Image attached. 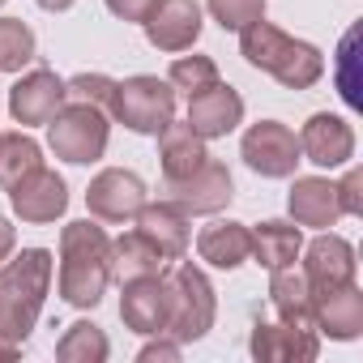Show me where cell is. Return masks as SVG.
I'll list each match as a JSON object with an SVG mask.
<instances>
[{"instance_id": "obj_11", "label": "cell", "mask_w": 363, "mask_h": 363, "mask_svg": "<svg viewBox=\"0 0 363 363\" xmlns=\"http://www.w3.org/2000/svg\"><path fill=\"white\" fill-rule=\"evenodd\" d=\"M231 197H235L231 171H227V162H218V158H206L193 175L171 179V184H167V201L179 206L189 218H193V214H218V210L231 206Z\"/></svg>"}, {"instance_id": "obj_31", "label": "cell", "mask_w": 363, "mask_h": 363, "mask_svg": "<svg viewBox=\"0 0 363 363\" xmlns=\"http://www.w3.org/2000/svg\"><path fill=\"white\" fill-rule=\"evenodd\" d=\"M65 86H69V99L90 103V107H103V111L111 107V94H116V82L103 77V73H77V77H69Z\"/></svg>"}, {"instance_id": "obj_36", "label": "cell", "mask_w": 363, "mask_h": 363, "mask_svg": "<svg viewBox=\"0 0 363 363\" xmlns=\"http://www.w3.org/2000/svg\"><path fill=\"white\" fill-rule=\"evenodd\" d=\"M13 248H18V231H13V223H9V218H0V261H9V257H13Z\"/></svg>"}, {"instance_id": "obj_27", "label": "cell", "mask_w": 363, "mask_h": 363, "mask_svg": "<svg viewBox=\"0 0 363 363\" xmlns=\"http://www.w3.org/2000/svg\"><path fill=\"white\" fill-rule=\"evenodd\" d=\"M35 167H43V145L30 133H0V189H13Z\"/></svg>"}, {"instance_id": "obj_12", "label": "cell", "mask_w": 363, "mask_h": 363, "mask_svg": "<svg viewBox=\"0 0 363 363\" xmlns=\"http://www.w3.org/2000/svg\"><path fill=\"white\" fill-rule=\"evenodd\" d=\"M141 30H145L150 48H158L167 56H179L201 39V5L197 0H158L145 13Z\"/></svg>"}, {"instance_id": "obj_30", "label": "cell", "mask_w": 363, "mask_h": 363, "mask_svg": "<svg viewBox=\"0 0 363 363\" xmlns=\"http://www.w3.org/2000/svg\"><path fill=\"white\" fill-rule=\"evenodd\" d=\"M206 9H210V18L223 30H235L240 35L248 22L265 18V0H206Z\"/></svg>"}, {"instance_id": "obj_7", "label": "cell", "mask_w": 363, "mask_h": 363, "mask_svg": "<svg viewBox=\"0 0 363 363\" xmlns=\"http://www.w3.org/2000/svg\"><path fill=\"white\" fill-rule=\"evenodd\" d=\"M240 158L248 162V171H257L261 179H291L295 167L303 162L299 154V137L278 124V120H257L244 141H240Z\"/></svg>"}, {"instance_id": "obj_25", "label": "cell", "mask_w": 363, "mask_h": 363, "mask_svg": "<svg viewBox=\"0 0 363 363\" xmlns=\"http://www.w3.org/2000/svg\"><path fill=\"white\" fill-rule=\"evenodd\" d=\"M167 257L141 235V231H128L120 240H111V278L128 282V278H145V274H162Z\"/></svg>"}, {"instance_id": "obj_19", "label": "cell", "mask_w": 363, "mask_h": 363, "mask_svg": "<svg viewBox=\"0 0 363 363\" xmlns=\"http://www.w3.org/2000/svg\"><path fill=\"white\" fill-rule=\"evenodd\" d=\"M312 320H316V333L333 337V342H354L363 333V291L354 282L337 286V291H325L312 299Z\"/></svg>"}, {"instance_id": "obj_13", "label": "cell", "mask_w": 363, "mask_h": 363, "mask_svg": "<svg viewBox=\"0 0 363 363\" xmlns=\"http://www.w3.org/2000/svg\"><path fill=\"white\" fill-rule=\"evenodd\" d=\"M303 252V278H308V286H312V299L316 295H325V291H337V286H346V282H354V244L350 240H342V235H333V231H320L308 248H299Z\"/></svg>"}, {"instance_id": "obj_20", "label": "cell", "mask_w": 363, "mask_h": 363, "mask_svg": "<svg viewBox=\"0 0 363 363\" xmlns=\"http://www.w3.org/2000/svg\"><path fill=\"white\" fill-rule=\"evenodd\" d=\"M137 231L167 257V261H179L189 252V240H193V227H189V214L171 206V201H145L137 210Z\"/></svg>"}, {"instance_id": "obj_22", "label": "cell", "mask_w": 363, "mask_h": 363, "mask_svg": "<svg viewBox=\"0 0 363 363\" xmlns=\"http://www.w3.org/2000/svg\"><path fill=\"white\" fill-rule=\"evenodd\" d=\"M210 158V150H206V137L201 133H193V124L184 120H171L162 133H158V167H162V179L171 184V179H184V175H193L201 162Z\"/></svg>"}, {"instance_id": "obj_34", "label": "cell", "mask_w": 363, "mask_h": 363, "mask_svg": "<svg viewBox=\"0 0 363 363\" xmlns=\"http://www.w3.org/2000/svg\"><path fill=\"white\" fill-rule=\"evenodd\" d=\"M179 354H184V342H175V337H167V333H154V342H145V346L137 350L141 363H154V359H162V363H179Z\"/></svg>"}, {"instance_id": "obj_33", "label": "cell", "mask_w": 363, "mask_h": 363, "mask_svg": "<svg viewBox=\"0 0 363 363\" xmlns=\"http://www.w3.org/2000/svg\"><path fill=\"white\" fill-rule=\"evenodd\" d=\"M333 189H337V206H342V214H354V218H359V214H363V193H359V189H363V171L350 167V171L342 175V184H333Z\"/></svg>"}, {"instance_id": "obj_14", "label": "cell", "mask_w": 363, "mask_h": 363, "mask_svg": "<svg viewBox=\"0 0 363 363\" xmlns=\"http://www.w3.org/2000/svg\"><path fill=\"white\" fill-rule=\"evenodd\" d=\"M65 103H69V86H65V77H56V69H30L9 90V116L22 128L48 124Z\"/></svg>"}, {"instance_id": "obj_35", "label": "cell", "mask_w": 363, "mask_h": 363, "mask_svg": "<svg viewBox=\"0 0 363 363\" xmlns=\"http://www.w3.org/2000/svg\"><path fill=\"white\" fill-rule=\"evenodd\" d=\"M103 5H107L120 22H137V26H141V22H145V13L158 5V0H103Z\"/></svg>"}, {"instance_id": "obj_9", "label": "cell", "mask_w": 363, "mask_h": 363, "mask_svg": "<svg viewBox=\"0 0 363 363\" xmlns=\"http://www.w3.org/2000/svg\"><path fill=\"white\" fill-rule=\"evenodd\" d=\"M120 320H124V329H133L141 337L167 333V320H171V278H167V269L124 282Z\"/></svg>"}, {"instance_id": "obj_29", "label": "cell", "mask_w": 363, "mask_h": 363, "mask_svg": "<svg viewBox=\"0 0 363 363\" xmlns=\"http://www.w3.org/2000/svg\"><path fill=\"white\" fill-rule=\"evenodd\" d=\"M167 82H171V90L193 99V94H201L218 82V65L210 56H175L171 69H167Z\"/></svg>"}, {"instance_id": "obj_8", "label": "cell", "mask_w": 363, "mask_h": 363, "mask_svg": "<svg viewBox=\"0 0 363 363\" xmlns=\"http://www.w3.org/2000/svg\"><path fill=\"white\" fill-rule=\"evenodd\" d=\"M145 201H150L145 179L124 167H103L86 189V210L99 223H133Z\"/></svg>"}, {"instance_id": "obj_1", "label": "cell", "mask_w": 363, "mask_h": 363, "mask_svg": "<svg viewBox=\"0 0 363 363\" xmlns=\"http://www.w3.org/2000/svg\"><path fill=\"white\" fill-rule=\"evenodd\" d=\"M107 282H111V235L82 218V223H65L60 231V299L69 308H99L103 295H107Z\"/></svg>"}, {"instance_id": "obj_17", "label": "cell", "mask_w": 363, "mask_h": 363, "mask_svg": "<svg viewBox=\"0 0 363 363\" xmlns=\"http://www.w3.org/2000/svg\"><path fill=\"white\" fill-rule=\"evenodd\" d=\"M286 210H291L295 227H316V231H329L342 218L337 189L325 175H295V184L286 193Z\"/></svg>"}, {"instance_id": "obj_38", "label": "cell", "mask_w": 363, "mask_h": 363, "mask_svg": "<svg viewBox=\"0 0 363 363\" xmlns=\"http://www.w3.org/2000/svg\"><path fill=\"white\" fill-rule=\"evenodd\" d=\"M18 354H22L18 342H5V337H0V363H9V359H18Z\"/></svg>"}, {"instance_id": "obj_39", "label": "cell", "mask_w": 363, "mask_h": 363, "mask_svg": "<svg viewBox=\"0 0 363 363\" xmlns=\"http://www.w3.org/2000/svg\"><path fill=\"white\" fill-rule=\"evenodd\" d=\"M0 5H5V0H0Z\"/></svg>"}, {"instance_id": "obj_18", "label": "cell", "mask_w": 363, "mask_h": 363, "mask_svg": "<svg viewBox=\"0 0 363 363\" xmlns=\"http://www.w3.org/2000/svg\"><path fill=\"white\" fill-rule=\"evenodd\" d=\"M189 124H193V133H201L206 141L235 133V128L244 124V99H240V90L214 82L210 90L193 94V99H189Z\"/></svg>"}, {"instance_id": "obj_2", "label": "cell", "mask_w": 363, "mask_h": 363, "mask_svg": "<svg viewBox=\"0 0 363 363\" xmlns=\"http://www.w3.org/2000/svg\"><path fill=\"white\" fill-rule=\"evenodd\" d=\"M56 257L48 248H22L13 261H0V337L26 342L43 316L48 291H52Z\"/></svg>"}, {"instance_id": "obj_21", "label": "cell", "mask_w": 363, "mask_h": 363, "mask_svg": "<svg viewBox=\"0 0 363 363\" xmlns=\"http://www.w3.org/2000/svg\"><path fill=\"white\" fill-rule=\"evenodd\" d=\"M197 257L214 269H240L244 261H252V227L235 223V218H218V223L201 227Z\"/></svg>"}, {"instance_id": "obj_4", "label": "cell", "mask_w": 363, "mask_h": 363, "mask_svg": "<svg viewBox=\"0 0 363 363\" xmlns=\"http://www.w3.org/2000/svg\"><path fill=\"white\" fill-rule=\"evenodd\" d=\"M167 278H171L167 337H175V342H201L214 329V316H218V295H214L206 269L193 265V261H175L167 269Z\"/></svg>"}, {"instance_id": "obj_15", "label": "cell", "mask_w": 363, "mask_h": 363, "mask_svg": "<svg viewBox=\"0 0 363 363\" xmlns=\"http://www.w3.org/2000/svg\"><path fill=\"white\" fill-rule=\"evenodd\" d=\"M299 154L303 162L312 167H325V171H337L354 158V128L342 120V116H329V111H316L308 116V124L299 128Z\"/></svg>"}, {"instance_id": "obj_28", "label": "cell", "mask_w": 363, "mask_h": 363, "mask_svg": "<svg viewBox=\"0 0 363 363\" xmlns=\"http://www.w3.org/2000/svg\"><path fill=\"white\" fill-rule=\"evenodd\" d=\"M39 43L22 18H0V73H22L35 60Z\"/></svg>"}, {"instance_id": "obj_16", "label": "cell", "mask_w": 363, "mask_h": 363, "mask_svg": "<svg viewBox=\"0 0 363 363\" xmlns=\"http://www.w3.org/2000/svg\"><path fill=\"white\" fill-rule=\"evenodd\" d=\"M248 350H252L257 363H312L320 354V337H316V329H303V325L257 320L252 337H248Z\"/></svg>"}, {"instance_id": "obj_3", "label": "cell", "mask_w": 363, "mask_h": 363, "mask_svg": "<svg viewBox=\"0 0 363 363\" xmlns=\"http://www.w3.org/2000/svg\"><path fill=\"white\" fill-rule=\"evenodd\" d=\"M240 56H244L252 69L269 73V77H274L278 86H286V90H312V86L325 77V56H320V48H312V43H303V39L278 30V26L265 22V18H257V22H248V26L240 30Z\"/></svg>"}, {"instance_id": "obj_23", "label": "cell", "mask_w": 363, "mask_h": 363, "mask_svg": "<svg viewBox=\"0 0 363 363\" xmlns=\"http://www.w3.org/2000/svg\"><path fill=\"white\" fill-rule=\"evenodd\" d=\"M299 248H303V231L295 223H282V218H265L261 227H252V261L261 269H286L299 261Z\"/></svg>"}, {"instance_id": "obj_6", "label": "cell", "mask_w": 363, "mask_h": 363, "mask_svg": "<svg viewBox=\"0 0 363 363\" xmlns=\"http://www.w3.org/2000/svg\"><path fill=\"white\" fill-rule=\"evenodd\" d=\"M107 116L116 124H124L128 133L158 137L175 120V90H171L167 77H150V73L124 77V82H116V94H111Z\"/></svg>"}, {"instance_id": "obj_32", "label": "cell", "mask_w": 363, "mask_h": 363, "mask_svg": "<svg viewBox=\"0 0 363 363\" xmlns=\"http://www.w3.org/2000/svg\"><path fill=\"white\" fill-rule=\"evenodd\" d=\"M354 39H359V30H346V39H342V99L350 107H363V94L354 82Z\"/></svg>"}, {"instance_id": "obj_37", "label": "cell", "mask_w": 363, "mask_h": 363, "mask_svg": "<svg viewBox=\"0 0 363 363\" xmlns=\"http://www.w3.org/2000/svg\"><path fill=\"white\" fill-rule=\"evenodd\" d=\"M39 9H48V13H65V9H73L77 0H35Z\"/></svg>"}, {"instance_id": "obj_5", "label": "cell", "mask_w": 363, "mask_h": 363, "mask_svg": "<svg viewBox=\"0 0 363 363\" xmlns=\"http://www.w3.org/2000/svg\"><path fill=\"white\" fill-rule=\"evenodd\" d=\"M111 116L103 107H90V103H77L69 99L52 120H48V145L56 158L73 162V167H90L107 154V141H111Z\"/></svg>"}, {"instance_id": "obj_10", "label": "cell", "mask_w": 363, "mask_h": 363, "mask_svg": "<svg viewBox=\"0 0 363 363\" xmlns=\"http://www.w3.org/2000/svg\"><path fill=\"white\" fill-rule=\"evenodd\" d=\"M5 193H9V210L30 227H48V223L65 218V210H69V184L52 167H35Z\"/></svg>"}, {"instance_id": "obj_24", "label": "cell", "mask_w": 363, "mask_h": 363, "mask_svg": "<svg viewBox=\"0 0 363 363\" xmlns=\"http://www.w3.org/2000/svg\"><path fill=\"white\" fill-rule=\"evenodd\" d=\"M269 303H274L278 320L316 329V320H312V286H308V278H303L295 265L269 274Z\"/></svg>"}, {"instance_id": "obj_26", "label": "cell", "mask_w": 363, "mask_h": 363, "mask_svg": "<svg viewBox=\"0 0 363 363\" xmlns=\"http://www.w3.org/2000/svg\"><path fill=\"white\" fill-rule=\"evenodd\" d=\"M111 354V342L107 333L94 325V320H73L60 342H56V359L60 363H103Z\"/></svg>"}]
</instances>
